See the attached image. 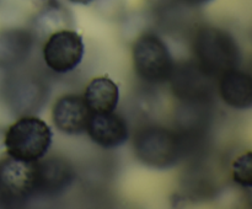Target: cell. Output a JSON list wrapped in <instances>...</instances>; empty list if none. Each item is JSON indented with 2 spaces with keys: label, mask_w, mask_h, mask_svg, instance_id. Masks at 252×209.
Wrapping results in <instances>:
<instances>
[{
  "label": "cell",
  "mask_w": 252,
  "mask_h": 209,
  "mask_svg": "<svg viewBox=\"0 0 252 209\" xmlns=\"http://www.w3.org/2000/svg\"><path fill=\"white\" fill-rule=\"evenodd\" d=\"M86 132L95 144L105 149H113L125 144L128 139V128L125 118L113 112L91 113Z\"/></svg>",
  "instance_id": "ba28073f"
},
{
  "label": "cell",
  "mask_w": 252,
  "mask_h": 209,
  "mask_svg": "<svg viewBox=\"0 0 252 209\" xmlns=\"http://www.w3.org/2000/svg\"><path fill=\"white\" fill-rule=\"evenodd\" d=\"M219 93L224 102L233 108L246 110L252 105V79L249 74L231 69L220 75Z\"/></svg>",
  "instance_id": "9c48e42d"
},
{
  "label": "cell",
  "mask_w": 252,
  "mask_h": 209,
  "mask_svg": "<svg viewBox=\"0 0 252 209\" xmlns=\"http://www.w3.org/2000/svg\"><path fill=\"white\" fill-rule=\"evenodd\" d=\"M38 184L37 192L56 194L64 191L74 179V171L70 165L61 157H49L37 161Z\"/></svg>",
  "instance_id": "30bf717a"
},
{
  "label": "cell",
  "mask_w": 252,
  "mask_h": 209,
  "mask_svg": "<svg viewBox=\"0 0 252 209\" xmlns=\"http://www.w3.org/2000/svg\"><path fill=\"white\" fill-rule=\"evenodd\" d=\"M138 159L152 167H169L175 165L180 156L181 147L175 133L166 128L154 125L143 128L134 140Z\"/></svg>",
  "instance_id": "277c9868"
},
{
  "label": "cell",
  "mask_w": 252,
  "mask_h": 209,
  "mask_svg": "<svg viewBox=\"0 0 252 209\" xmlns=\"http://www.w3.org/2000/svg\"><path fill=\"white\" fill-rule=\"evenodd\" d=\"M134 70L148 83H164L174 75V59L159 36L143 33L132 48Z\"/></svg>",
  "instance_id": "3957f363"
},
{
  "label": "cell",
  "mask_w": 252,
  "mask_h": 209,
  "mask_svg": "<svg viewBox=\"0 0 252 209\" xmlns=\"http://www.w3.org/2000/svg\"><path fill=\"white\" fill-rule=\"evenodd\" d=\"M83 97L91 113L113 112L120 101V89L108 76H98L89 83Z\"/></svg>",
  "instance_id": "8fae6325"
},
{
  "label": "cell",
  "mask_w": 252,
  "mask_h": 209,
  "mask_svg": "<svg viewBox=\"0 0 252 209\" xmlns=\"http://www.w3.org/2000/svg\"><path fill=\"white\" fill-rule=\"evenodd\" d=\"M233 179L243 187L252 186V152L248 151L236 157L233 162Z\"/></svg>",
  "instance_id": "5bb4252c"
},
{
  "label": "cell",
  "mask_w": 252,
  "mask_h": 209,
  "mask_svg": "<svg viewBox=\"0 0 252 209\" xmlns=\"http://www.w3.org/2000/svg\"><path fill=\"white\" fill-rule=\"evenodd\" d=\"M85 53L83 37L76 31L63 29L48 36L43 46V59L49 69L59 74L69 73L81 63Z\"/></svg>",
  "instance_id": "8992f818"
},
{
  "label": "cell",
  "mask_w": 252,
  "mask_h": 209,
  "mask_svg": "<svg viewBox=\"0 0 252 209\" xmlns=\"http://www.w3.org/2000/svg\"><path fill=\"white\" fill-rule=\"evenodd\" d=\"M33 34L26 30L6 29L0 31V66H15L27 58Z\"/></svg>",
  "instance_id": "7c38bea8"
},
{
  "label": "cell",
  "mask_w": 252,
  "mask_h": 209,
  "mask_svg": "<svg viewBox=\"0 0 252 209\" xmlns=\"http://www.w3.org/2000/svg\"><path fill=\"white\" fill-rule=\"evenodd\" d=\"M69 1L74 2V4H80V5H89L94 1V0H69Z\"/></svg>",
  "instance_id": "2e32d148"
},
{
  "label": "cell",
  "mask_w": 252,
  "mask_h": 209,
  "mask_svg": "<svg viewBox=\"0 0 252 209\" xmlns=\"http://www.w3.org/2000/svg\"><path fill=\"white\" fill-rule=\"evenodd\" d=\"M90 115L84 97L74 93L61 96L52 108L54 125L68 135H79L86 132Z\"/></svg>",
  "instance_id": "52a82bcc"
},
{
  "label": "cell",
  "mask_w": 252,
  "mask_h": 209,
  "mask_svg": "<svg viewBox=\"0 0 252 209\" xmlns=\"http://www.w3.org/2000/svg\"><path fill=\"white\" fill-rule=\"evenodd\" d=\"M53 133L49 125L34 116L15 120L4 134V147L9 156L24 161H38L52 145Z\"/></svg>",
  "instance_id": "6da1fadb"
},
{
  "label": "cell",
  "mask_w": 252,
  "mask_h": 209,
  "mask_svg": "<svg viewBox=\"0 0 252 209\" xmlns=\"http://www.w3.org/2000/svg\"><path fill=\"white\" fill-rule=\"evenodd\" d=\"M186 2H189V5H193V6H202V5H206L208 2H211L212 0H185Z\"/></svg>",
  "instance_id": "9a60e30c"
},
{
  "label": "cell",
  "mask_w": 252,
  "mask_h": 209,
  "mask_svg": "<svg viewBox=\"0 0 252 209\" xmlns=\"http://www.w3.org/2000/svg\"><path fill=\"white\" fill-rule=\"evenodd\" d=\"M201 69L207 75H219L236 68L239 48L233 37L217 27L199 30L194 43Z\"/></svg>",
  "instance_id": "7a4b0ae2"
},
{
  "label": "cell",
  "mask_w": 252,
  "mask_h": 209,
  "mask_svg": "<svg viewBox=\"0 0 252 209\" xmlns=\"http://www.w3.org/2000/svg\"><path fill=\"white\" fill-rule=\"evenodd\" d=\"M71 22L68 10L58 2L52 1L47 4L34 17V31L39 34H51L59 30L66 29Z\"/></svg>",
  "instance_id": "4fadbf2b"
},
{
  "label": "cell",
  "mask_w": 252,
  "mask_h": 209,
  "mask_svg": "<svg viewBox=\"0 0 252 209\" xmlns=\"http://www.w3.org/2000/svg\"><path fill=\"white\" fill-rule=\"evenodd\" d=\"M37 161H24L9 155L0 160V197L24 201L37 193Z\"/></svg>",
  "instance_id": "5b68a950"
}]
</instances>
